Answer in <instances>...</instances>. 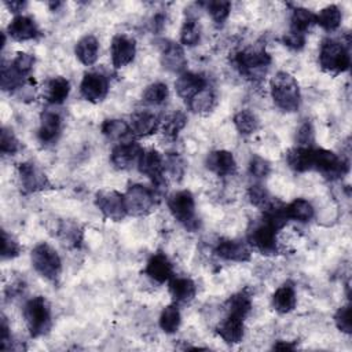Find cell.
<instances>
[{
	"label": "cell",
	"instance_id": "obj_1",
	"mask_svg": "<svg viewBox=\"0 0 352 352\" xmlns=\"http://www.w3.org/2000/svg\"><path fill=\"white\" fill-rule=\"evenodd\" d=\"M270 92L274 103L282 111L294 113L301 104V92L297 80L287 72H278L270 80Z\"/></svg>",
	"mask_w": 352,
	"mask_h": 352
},
{
	"label": "cell",
	"instance_id": "obj_2",
	"mask_svg": "<svg viewBox=\"0 0 352 352\" xmlns=\"http://www.w3.org/2000/svg\"><path fill=\"white\" fill-rule=\"evenodd\" d=\"M232 62L243 78L252 82H260L265 77L272 59L264 48L249 47L238 51Z\"/></svg>",
	"mask_w": 352,
	"mask_h": 352
},
{
	"label": "cell",
	"instance_id": "obj_3",
	"mask_svg": "<svg viewBox=\"0 0 352 352\" xmlns=\"http://www.w3.org/2000/svg\"><path fill=\"white\" fill-rule=\"evenodd\" d=\"M23 319L33 338L45 336L52 326V314L50 302L43 296L29 298L23 305Z\"/></svg>",
	"mask_w": 352,
	"mask_h": 352
},
{
	"label": "cell",
	"instance_id": "obj_4",
	"mask_svg": "<svg viewBox=\"0 0 352 352\" xmlns=\"http://www.w3.org/2000/svg\"><path fill=\"white\" fill-rule=\"evenodd\" d=\"M319 65L323 72L334 76L346 72L351 65L348 47L336 38H324L319 48Z\"/></svg>",
	"mask_w": 352,
	"mask_h": 352
},
{
	"label": "cell",
	"instance_id": "obj_5",
	"mask_svg": "<svg viewBox=\"0 0 352 352\" xmlns=\"http://www.w3.org/2000/svg\"><path fill=\"white\" fill-rule=\"evenodd\" d=\"M278 232L279 228L271 220L263 216L260 220L250 223L246 234L248 243L261 254H276Z\"/></svg>",
	"mask_w": 352,
	"mask_h": 352
},
{
	"label": "cell",
	"instance_id": "obj_6",
	"mask_svg": "<svg viewBox=\"0 0 352 352\" xmlns=\"http://www.w3.org/2000/svg\"><path fill=\"white\" fill-rule=\"evenodd\" d=\"M30 261L34 271L50 282H56L62 274V260L58 252L47 242L37 243L32 253Z\"/></svg>",
	"mask_w": 352,
	"mask_h": 352
},
{
	"label": "cell",
	"instance_id": "obj_7",
	"mask_svg": "<svg viewBox=\"0 0 352 352\" xmlns=\"http://www.w3.org/2000/svg\"><path fill=\"white\" fill-rule=\"evenodd\" d=\"M168 209L173 219L184 226L187 230L194 231L198 228L199 221L195 214V199L190 190H179L168 197Z\"/></svg>",
	"mask_w": 352,
	"mask_h": 352
},
{
	"label": "cell",
	"instance_id": "obj_8",
	"mask_svg": "<svg viewBox=\"0 0 352 352\" xmlns=\"http://www.w3.org/2000/svg\"><path fill=\"white\" fill-rule=\"evenodd\" d=\"M311 170L319 172L326 179L336 180V179L344 177L348 173L349 165H348V161H345L342 157H340L334 151L320 148V147L319 148L314 147Z\"/></svg>",
	"mask_w": 352,
	"mask_h": 352
},
{
	"label": "cell",
	"instance_id": "obj_9",
	"mask_svg": "<svg viewBox=\"0 0 352 352\" xmlns=\"http://www.w3.org/2000/svg\"><path fill=\"white\" fill-rule=\"evenodd\" d=\"M124 201L126 213L129 216L140 217L153 212L155 206V194L151 188L143 184L132 183L124 192Z\"/></svg>",
	"mask_w": 352,
	"mask_h": 352
},
{
	"label": "cell",
	"instance_id": "obj_10",
	"mask_svg": "<svg viewBox=\"0 0 352 352\" xmlns=\"http://www.w3.org/2000/svg\"><path fill=\"white\" fill-rule=\"evenodd\" d=\"M138 169L142 175L147 176L151 180L153 186H155V190L164 191L166 188L168 180L164 172V155L158 150H143L138 162Z\"/></svg>",
	"mask_w": 352,
	"mask_h": 352
},
{
	"label": "cell",
	"instance_id": "obj_11",
	"mask_svg": "<svg viewBox=\"0 0 352 352\" xmlns=\"http://www.w3.org/2000/svg\"><path fill=\"white\" fill-rule=\"evenodd\" d=\"M94 202L104 219H109L111 221H121L125 219V216H128L124 194L116 190H111V188L99 190L95 194Z\"/></svg>",
	"mask_w": 352,
	"mask_h": 352
},
{
	"label": "cell",
	"instance_id": "obj_12",
	"mask_svg": "<svg viewBox=\"0 0 352 352\" xmlns=\"http://www.w3.org/2000/svg\"><path fill=\"white\" fill-rule=\"evenodd\" d=\"M226 308H227V315L216 326V333L226 344L235 345L243 340L245 319L248 318V314L235 308H228V307Z\"/></svg>",
	"mask_w": 352,
	"mask_h": 352
},
{
	"label": "cell",
	"instance_id": "obj_13",
	"mask_svg": "<svg viewBox=\"0 0 352 352\" xmlns=\"http://www.w3.org/2000/svg\"><path fill=\"white\" fill-rule=\"evenodd\" d=\"M18 179L22 191L26 194L52 188V184L48 180L47 175L30 161L21 162L18 165Z\"/></svg>",
	"mask_w": 352,
	"mask_h": 352
},
{
	"label": "cell",
	"instance_id": "obj_14",
	"mask_svg": "<svg viewBox=\"0 0 352 352\" xmlns=\"http://www.w3.org/2000/svg\"><path fill=\"white\" fill-rule=\"evenodd\" d=\"M109 80L104 74L98 72H88L80 82L81 96L91 103H100L109 94Z\"/></svg>",
	"mask_w": 352,
	"mask_h": 352
},
{
	"label": "cell",
	"instance_id": "obj_15",
	"mask_svg": "<svg viewBox=\"0 0 352 352\" xmlns=\"http://www.w3.org/2000/svg\"><path fill=\"white\" fill-rule=\"evenodd\" d=\"M142 153L143 148L139 143L132 140L122 142L113 147L110 154V162L118 170H128L133 166H138Z\"/></svg>",
	"mask_w": 352,
	"mask_h": 352
},
{
	"label": "cell",
	"instance_id": "obj_16",
	"mask_svg": "<svg viewBox=\"0 0 352 352\" xmlns=\"http://www.w3.org/2000/svg\"><path fill=\"white\" fill-rule=\"evenodd\" d=\"M136 55V41L126 34H116L110 43V56L114 69H121L129 65Z\"/></svg>",
	"mask_w": 352,
	"mask_h": 352
},
{
	"label": "cell",
	"instance_id": "obj_17",
	"mask_svg": "<svg viewBox=\"0 0 352 352\" xmlns=\"http://www.w3.org/2000/svg\"><path fill=\"white\" fill-rule=\"evenodd\" d=\"M160 62L161 66L170 73H184L187 66V58L182 44L170 40L162 41L160 48Z\"/></svg>",
	"mask_w": 352,
	"mask_h": 352
},
{
	"label": "cell",
	"instance_id": "obj_18",
	"mask_svg": "<svg viewBox=\"0 0 352 352\" xmlns=\"http://www.w3.org/2000/svg\"><path fill=\"white\" fill-rule=\"evenodd\" d=\"M63 120L62 116L51 109L44 110L40 114V124L37 129V139L43 146L55 143L62 133Z\"/></svg>",
	"mask_w": 352,
	"mask_h": 352
},
{
	"label": "cell",
	"instance_id": "obj_19",
	"mask_svg": "<svg viewBox=\"0 0 352 352\" xmlns=\"http://www.w3.org/2000/svg\"><path fill=\"white\" fill-rule=\"evenodd\" d=\"M7 34L15 40V41H29V40H36L41 36V30L36 21L32 16L28 15H15L8 26H7Z\"/></svg>",
	"mask_w": 352,
	"mask_h": 352
},
{
	"label": "cell",
	"instance_id": "obj_20",
	"mask_svg": "<svg viewBox=\"0 0 352 352\" xmlns=\"http://www.w3.org/2000/svg\"><path fill=\"white\" fill-rule=\"evenodd\" d=\"M214 254L221 260L234 263H246L252 257L250 249L245 242L230 238H223L216 243Z\"/></svg>",
	"mask_w": 352,
	"mask_h": 352
},
{
	"label": "cell",
	"instance_id": "obj_21",
	"mask_svg": "<svg viewBox=\"0 0 352 352\" xmlns=\"http://www.w3.org/2000/svg\"><path fill=\"white\" fill-rule=\"evenodd\" d=\"M143 272L154 282L165 283L173 278V264L165 253L157 252L148 257Z\"/></svg>",
	"mask_w": 352,
	"mask_h": 352
},
{
	"label": "cell",
	"instance_id": "obj_22",
	"mask_svg": "<svg viewBox=\"0 0 352 352\" xmlns=\"http://www.w3.org/2000/svg\"><path fill=\"white\" fill-rule=\"evenodd\" d=\"M205 166L217 176H231L236 172V161L234 154L227 150H214L206 155Z\"/></svg>",
	"mask_w": 352,
	"mask_h": 352
},
{
	"label": "cell",
	"instance_id": "obj_23",
	"mask_svg": "<svg viewBox=\"0 0 352 352\" xmlns=\"http://www.w3.org/2000/svg\"><path fill=\"white\" fill-rule=\"evenodd\" d=\"M129 126L132 135L138 138H146L155 133L160 129L161 121L158 116L150 110H138L131 116Z\"/></svg>",
	"mask_w": 352,
	"mask_h": 352
},
{
	"label": "cell",
	"instance_id": "obj_24",
	"mask_svg": "<svg viewBox=\"0 0 352 352\" xmlns=\"http://www.w3.org/2000/svg\"><path fill=\"white\" fill-rule=\"evenodd\" d=\"M206 85V78L202 74L194 72H184L179 74V77L175 81V89L177 95L183 98L186 102L190 100L198 91H201Z\"/></svg>",
	"mask_w": 352,
	"mask_h": 352
},
{
	"label": "cell",
	"instance_id": "obj_25",
	"mask_svg": "<svg viewBox=\"0 0 352 352\" xmlns=\"http://www.w3.org/2000/svg\"><path fill=\"white\" fill-rule=\"evenodd\" d=\"M70 94V82L62 76L48 78L43 85V98L50 104H62Z\"/></svg>",
	"mask_w": 352,
	"mask_h": 352
},
{
	"label": "cell",
	"instance_id": "obj_26",
	"mask_svg": "<svg viewBox=\"0 0 352 352\" xmlns=\"http://www.w3.org/2000/svg\"><path fill=\"white\" fill-rule=\"evenodd\" d=\"M169 293L173 304H188L197 294V285L188 276H173L169 280Z\"/></svg>",
	"mask_w": 352,
	"mask_h": 352
},
{
	"label": "cell",
	"instance_id": "obj_27",
	"mask_svg": "<svg viewBox=\"0 0 352 352\" xmlns=\"http://www.w3.org/2000/svg\"><path fill=\"white\" fill-rule=\"evenodd\" d=\"M76 58L84 65V66H92L96 63L99 58V41L92 34L82 36L74 47Z\"/></svg>",
	"mask_w": 352,
	"mask_h": 352
},
{
	"label": "cell",
	"instance_id": "obj_28",
	"mask_svg": "<svg viewBox=\"0 0 352 352\" xmlns=\"http://www.w3.org/2000/svg\"><path fill=\"white\" fill-rule=\"evenodd\" d=\"M297 305L296 289L290 282L280 285L272 294V307L279 314H289Z\"/></svg>",
	"mask_w": 352,
	"mask_h": 352
},
{
	"label": "cell",
	"instance_id": "obj_29",
	"mask_svg": "<svg viewBox=\"0 0 352 352\" xmlns=\"http://www.w3.org/2000/svg\"><path fill=\"white\" fill-rule=\"evenodd\" d=\"M55 235L67 248H78L82 241V230L72 220H59L55 228Z\"/></svg>",
	"mask_w": 352,
	"mask_h": 352
},
{
	"label": "cell",
	"instance_id": "obj_30",
	"mask_svg": "<svg viewBox=\"0 0 352 352\" xmlns=\"http://www.w3.org/2000/svg\"><path fill=\"white\" fill-rule=\"evenodd\" d=\"M100 132L106 139L117 143L128 142L126 139L132 135L129 124L121 118L104 120L100 125Z\"/></svg>",
	"mask_w": 352,
	"mask_h": 352
},
{
	"label": "cell",
	"instance_id": "obj_31",
	"mask_svg": "<svg viewBox=\"0 0 352 352\" xmlns=\"http://www.w3.org/2000/svg\"><path fill=\"white\" fill-rule=\"evenodd\" d=\"M312 147H302L296 146L287 150L286 153V162L290 169L294 172L302 173L311 170V162H312Z\"/></svg>",
	"mask_w": 352,
	"mask_h": 352
},
{
	"label": "cell",
	"instance_id": "obj_32",
	"mask_svg": "<svg viewBox=\"0 0 352 352\" xmlns=\"http://www.w3.org/2000/svg\"><path fill=\"white\" fill-rule=\"evenodd\" d=\"M285 214L287 220H294L298 223H308L315 216V209L308 199L296 198L290 204L285 205Z\"/></svg>",
	"mask_w": 352,
	"mask_h": 352
},
{
	"label": "cell",
	"instance_id": "obj_33",
	"mask_svg": "<svg viewBox=\"0 0 352 352\" xmlns=\"http://www.w3.org/2000/svg\"><path fill=\"white\" fill-rule=\"evenodd\" d=\"M316 25L315 14L304 7H294L290 15V30L307 36L308 30Z\"/></svg>",
	"mask_w": 352,
	"mask_h": 352
},
{
	"label": "cell",
	"instance_id": "obj_34",
	"mask_svg": "<svg viewBox=\"0 0 352 352\" xmlns=\"http://www.w3.org/2000/svg\"><path fill=\"white\" fill-rule=\"evenodd\" d=\"M188 109L195 114H206L216 104V94L210 87H205L198 91L190 100H187Z\"/></svg>",
	"mask_w": 352,
	"mask_h": 352
},
{
	"label": "cell",
	"instance_id": "obj_35",
	"mask_svg": "<svg viewBox=\"0 0 352 352\" xmlns=\"http://www.w3.org/2000/svg\"><path fill=\"white\" fill-rule=\"evenodd\" d=\"M316 25H319L326 32H336L342 21V12L338 6L329 4L323 7L318 14H315Z\"/></svg>",
	"mask_w": 352,
	"mask_h": 352
},
{
	"label": "cell",
	"instance_id": "obj_36",
	"mask_svg": "<svg viewBox=\"0 0 352 352\" xmlns=\"http://www.w3.org/2000/svg\"><path fill=\"white\" fill-rule=\"evenodd\" d=\"M158 324L166 334H173L179 330L182 324V314L177 304H169L164 307L158 318Z\"/></svg>",
	"mask_w": 352,
	"mask_h": 352
},
{
	"label": "cell",
	"instance_id": "obj_37",
	"mask_svg": "<svg viewBox=\"0 0 352 352\" xmlns=\"http://www.w3.org/2000/svg\"><path fill=\"white\" fill-rule=\"evenodd\" d=\"M201 34L202 30L198 19L188 14L180 29V44L186 47H195L201 41Z\"/></svg>",
	"mask_w": 352,
	"mask_h": 352
},
{
	"label": "cell",
	"instance_id": "obj_38",
	"mask_svg": "<svg viewBox=\"0 0 352 352\" xmlns=\"http://www.w3.org/2000/svg\"><path fill=\"white\" fill-rule=\"evenodd\" d=\"M187 125V116L184 111L177 110L169 114L162 122H161V131L164 136L169 140L177 139L179 133L183 131V128Z\"/></svg>",
	"mask_w": 352,
	"mask_h": 352
},
{
	"label": "cell",
	"instance_id": "obj_39",
	"mask_svg": "<svg viewBox=\"0 0 352 352\" xmlns=\"http://www.w3.org/2000/svg\"><path fill=\"white\" fill-rule=\"evenodd\" d=\"M232 122H234L236 131L245 136L254 133L260 128L258 117L249 109H243V110H239L238 113H235Z\"/></svg>",
	"mask_w": 352,
	"mask_h": 352
},
{
	"label": "cell",
	"instance_id": "obj_40",
	"mask_svg": "<svg viewBox=\"0 0 352 352\" xmlns=\"http://www.w3.org/2000/svg\"><path fill=\"white\" fill-rule=\"evenodd\" d=\"M0 84H1V89L7 91V92H14V91H19L23 84L26 77L21 76L12 66L11 63H6L3 62L1 65V77H0Z\"/></svg>",
	"mask_w": 352,
	"mask_h": 352
},
{
	"label": "cell",
	"instance_id": "obj_41",
	"mask_svg": "<svg viewBox=\"0 0 352 352\" xmlns=\"http://www.w3.org/2000/svg\"><path fill=\"white\" fill-rule=\"evenodd\" d=\"M248 198L252 205L258 208L261 212L271 208L278 199L270 194V191L261 184H253L248 190Z\"/></svg>",
	"mask_w": 352,
	"mask_h": 352
},
{
	"label": "cell",
	"instance_id": "obj_42",
	"mask_svg": "<svg viewBox=\"0 0 352 352\" xmlns=\"http://www.w3.org/2000/svg\"><path fill=\"white\" fill-rule=\"evenodd\" d=\"M168 96H169V88L165 82H161V81L148 84L142 94L143 102L150 106L162 104L168 99Z\"/></svg>",
	"mask_w": 352,
	"mask_h": 352
},
{
	"label": "cell",
	"instance_id": "obj_43",
	"mask_svg": "<svg viewBox=\"0 0 352 352\" xmlns=\"http://www.w3.org/2000/svg\"><path fill=\"white\" fill-rule=\"evenodd\" d=\"M201 6L205 7V10L209 12V15L212 16L213 22L217 26L224 25V22L227 21V18L230 16V12H231V3L226 1V0L206 1V3H201Z\"/></svg>",
	"mask_w": 352,
	"mask_h": 352
},
{
	"label": "cell",
	"instance_id": "obj_44",
	"mask_svg": "<svg viewBox=\"0 0 352 352\" xmlns=\"http://www.w3.org/2000/svg\"><path fill=\"white\" fill-rule=\"evenodd\" d=\"M164 172L169 175L170 179L180 182L186 173V162L179 153H168L164 157Z\"/></svg>",
	"mask_w": 352,
	"mask_h": 352
},
{
	"label": "cell",
	"instance_id": "obj_45",
	"mask_svg": "<svg viewBox=\"0 0 352 352\" xmlns=\"http://www.w3.org/2000/svg\"><path fill=\"white\" fill-rule=\"evenodd\" d=\"M21 150V143L11 128L3 126L0 135V151L6 155H14Z\"/></svg>",
	"mask_w": 352,
	"mask_h": 352
},
{
	"label": "cell",
	"instance_id": "obj_46",
	"mask_svg": "<svg viewBox=\"0 0 352 352\" xmlns=\"http://www.w3.org/2000/svg\"><path fill=\"white\" fill-rule=\"evenodd\" d=\"M21 252H22V248L19 242L11 234L3 230L1 231V258L3 260L15 258L21 254Z\"/></svg>",
	"mask_w": 352,
	"mask_h": 352
},
{
	"label": "cell",
	"instance_id": "obj_47",
	"mask_svg": "<svg viewBox=\"0 0 352 352\" xmlns=\"http://www.w3.org/2000/svg\"><path fill=\"white\" fill-rule=\"evenodd\" d=\"M34 55L28 54V52H16L15 58L12 60H10L11 66L23 77L28 78V76L30 74V72L33 70L34 66Z\"/></svg>",
	"mask_w": 352,
	"mask_h": 352
},
{
	"label": "cell",
	"instance_id": "obj_48",
	"mask_svg": "<svg viewBox=\"0 0 352 352\" xmlns=\"http://www.w3.org/2000/svg\"><path fill=\"white\" fill-rule=\"evenodd\" d=\"M270 172H271V164L265 158H263V157H260L257 154L250 157L249 173L253 177L264 179V177H267L270 175Z\"/></svg>",
	"mask_w": 352,
	"mask_h": 352
},
{
	"label": "cell",
	"instance_id": "obj_49",
	"mask_svg": "<svg viewBox=\"0 0 352 352\" xmlns=\"http://www.w3.org/2000/svg\"><path fill=\"white\" fill-rule=\"evenodd\" d=\"M334 323L336 327L344 333V334H351L352 333V323H351V305H341L336 314H334Z\"/></svg>",
	"mask_w": 352,
	"mask_h": 352
},
{
	"label": "cell",
	"instance_id": "obj_50",
	"mask_svg": "<svg viewBox=\"0 0 352 352\" xmlns=\"http://www.w3.org/2000/svg\"><path fill=\"white\" fill-rule=\"evenodd\" d=\"M296 140H297V146H302V147L314 146L315 132H314V126L309 121H305L304 124L300 125L297 135H296Z\"/></svg>",
	"mask_w": 352,
	"mask_h": 352
},
{
	"label": "cell",
	"instance_id": "obj_51",
	"mask_svg": "<svg viewBox=\"0 0 352 352\" xmlns=\"http://www.w3.org/2000/svg\"><path fill=\"white\" fill-rule=\"evenodd\" d=\"M305 38H307V36L289 30L287 33L283 34L282 43H283V45H286L287 48H290L293 51H300L305 45Z\"/></svg>",
	"mask_w": 352,
	"mask_h": 352
},
{
	"label": "cell",
	"instance_id": "obj_52",
	"mask_svg": "<svg viewBox=\"0 0 352 352\" xmlns=\"http://www.w3.org/2000/svg\"><path fill=\"white\" fill-rule=\"evenodd\" d=\"M0 348L3 351H11L14 349V341H12V336H11V330L8 326V322L6 319V316L1 318V327H0Z\"/></svg>",
	"mask_w": 352,
	"mask_h": 352
},
{
	"label": "cell",
	"instance_id": "obj_53",
	"mask_svg": "<svg viewBox=\"0 0 352 352\" xmlns=\"http://www.w3.org/2000/svg\"><path fill=\"white\" fill-rule=\"evenodd\" d=\"M6 6H7V8L12 12V14H15V15H21L22 14V11L26 8V6H28V3L26 1H21V0H14V1H6L4 3Z\"/></svg>",
	"mask_w": 352,
	"mask_h": 352
},
{
	"label": "cell",
	"instance_id": "obj_54",
	"mask_svg": "<svg viewBox=\"0 0 352 352\" xmlns=\"http://www.w3.org/2000/svg\"><path fill=\"white\" fill-rule=\"evenodd\" d=\"M297 346V341H276L274 344V349H278V351H294Z\"/></svg>",
	"mask_w": 352,
	"mask_h": 352
}]
</instances>
